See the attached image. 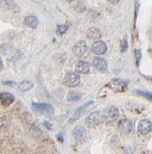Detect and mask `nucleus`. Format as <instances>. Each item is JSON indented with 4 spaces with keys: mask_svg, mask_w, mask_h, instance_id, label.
Masks as SVG:
<instances>
[{
    "mask_svg": "<svg viewBox=\"0 0 152 154\" xmlns=\"http://www.w3.org/2000/svg\"><path fill=\"white\" fill-rule=\"evenodd\" d=\"M25 24L32 29L36 28L38 25V19L35 16H28L25 19Z\"/></svg>",
    "mask_w": 152,
    "mask_h": 154,
    "instance_id": "nucleus-15",
    "label": "nucleus"
},
{
    "mask_svg": "<svg viewBox=\"0 0 152 154\" xmlns=\"http://www.w3.org/2000/svg\"><path fill=\"white\" fill-rule=\"evenodd\" d=\"M107 1H108L109 3L113 4V5H116V4H118L120 1H121V0H107Z\"/></svg>",
    "mask_w": 152,
    "mask_h": 154,
    "instance_id": "nucleus-21",
    "label": "nucleus"
},
{
    "mask_svg": "<svg viewBox=\"0 0 152 154\" xmlns=\"http://www.w3.org/2000/svg\"><path fill=\"white\" fill-rule=\"evenodd\" d=\"M33 108L35 112L47 116H52L55 112L53 106L46 103H33Z\"/></svg>",
    "mask_w": 152,
    "mask_h": 154,
    "instance_id": "nucleus-1",
    "label": "nucleus"
},
{
    "mask_svg": "<svg viewBox=\"0 0 152 154\" xmlns=\"http://www.w3.org/2000/svg\"><path fill=\"white\" fill-rule=\"evenodd\" d=\"M93 66L100 71H105L108 67L106 61L100 57H96L93 59Z\"/></svg>",
    "mask_w": 152,
    "mask_h": 154,
    "instance_id": "nucleus-11",
    "label": "nucleus"
},
{
    "mask_svg": "<svg viewBox=\"0 0 152 154\" xmlns=\"http://www.w3.org/2000/svg\"><path fill=\"white\" fill-rule=\"evenodd\" d=\"M2 66H3V63H2V60H1V58H0V70H1Z\"/></svg>",
    "mask_w": 152,
    "mask_h": 154,
    "instance_id": "nucleus-23",
    "label": "nucleus"
},
{
    "mask_svg": "<svg viewBox=\"0 0 152 154\" xmlns=\"http://www.w3.org/2000/svg\"><path fill=\"white\" fill-rule=\"evenodd\" d=\"M0 100L4 106H9L15 101V96L10 93H2L0 94Z\"/></svg>",
    "mask_w": 152,
    "mask_h": 154,
    "instance_id": "nucleus-12",
    "label": "nucleus"
},
{
    "mask_svg": "<svg viewBox=\"0 0 152 154\" xmlns=\"http://www.w3.org/2000/svg\"><path fill=\"white\" fill-rule=\"evenodd\" d=\"M127 48V44H126V40H123L122 42V51H125Z\"/></svg>",
    "mask_w": 152,
    "mask_h": 154,
    "instance_id": "nucleus-20",
    "label": "nucleus"
},
{
    "mask_svg": "<svg viewBox=\"0 0 152 154\" xmlns=\"http://www.w3.org/2000/svg\"><path fill=\"white\" fill-rule=\"evenodd\" d=\"M92 102H88L87 104H85V105H82V106H80L79 109L77 110H76L75 111V113H74L73 114V116H72V117L70 120H69V121L70 122H74V121H76V120H77L80 119V117L82 116V114H83L84 113V110H85V108L88 106V105H90Z\"/></svg>",
    "mask_w": 152,
    "mask_h": 154,
    "instance_id": "nucleus-13",
    "label": "nucleus"
},
{
    "mask_svg": "<svg viewBox=\"0 0 152 154\" xmlns=\"http://www.w3.org/2000/svg\"><path fill=\"white\" fill-rule=\"evenodd\" d=\"M104 120V117L101 114L100 112H94L90 114L88 117L85 119V122L86 124H88L90 126L92 125H98L100 123H101Z\"/></svg>",
    "mask_w": 152,
    "mask_h": 154,
    "instance_id": "nucleus-3",
    "label": "nucleus"
},
{
    "mask_svg": "<svg viewBox=\"0 0 152 154\" xmlns=\"http://www.w3.org/2000/svg\"><path fill=\"white\" fill-rule=\"evenodd\" d=\"M119 129L122 134H129L132 131V121L128 119H123L119 122Z\"/></svg>",
    "mask_w": 152,
    "mask_h": 154,
    "instance_id": "nucleus-9",
    "label": "nucleus"
},
{
    "mask_svg": "<svg viewBox=\"0 0 152 154\" xmlns=\"http://www.w3.org/2000/svg\"><path fill=\"white\" fill-rule=\"evenodd\" d=\"M151 121L149 120H142L138 124V131L142 135H146L151 131Z\"/></svg>",
    "mask_w": 152,
    "mask_h": 154,
    "instance_id": "nucleus-8",
    "label": "nucleus"
},
{
    "mask_svg": "<svg viewBox=\"0 0 152 154\" xmlns=\"http://www.w3.org/2000/svg\"><path fill=\"white\" fill-rule=\"evenodd\" d=\"M80 83V77L77 73H75V72H69L64 77V84L67 87L75 88L77 86H79Z\"/></svg>",
    "mask_w": 152,
    "mask_h": 154,
    "instance_id": "nucleus-2",
    "label": "nucleus"
},
{
    "mask_svg": "<svg viewBox=\"0 0 152 154\" xmlns=\"http://www.w3.org/2000/svg\"><path fill=\"white\" fill-rule=\"evenodd\" d=\"M119 115H120V113H119L118 108L115 107V106H111L106 110V112H105V114L103 115V117H104V120L112 122V121H115L118 119Z\"/></svg>",
    "mask_w": 152,
    "mask_h": 154,
    "instance_id": "nucleus-6",
    "label": "nucleus"
},
{
    "mask_svg": "<svg viewBox=\"0 0 152 154\" xmlns=\"http://www.w3.org/2000/svg\"><path fill=\"white\" fill-rule=\"evenodd\" d=\"M34 84L31 82V81H22V82L19 84V86H18V88H19L20 90H22V92H27V90H31L32 88H33Z\"/></svg>",
    "mask_w": 152,
    "mask_h": 154,
    "instance_id": "nucleus-16",
    "label": "nucleus"
},
{
    "mask_svg": "<svg viewBox=\"0 0 152 154\" xmlns=\"http://www.w3.org/2000/svg\"><path fill=\"white\" fill-rule=\"evenodd\" d=\"M140 93L144 94V96H147V97H148L149 100H151V93H142V92H140Z\"/></svg>",
    "mask_w": 152,
    "mask_h": 154,
    "instance_id": "nucleus-22",
    "label": "nucleus"
},
{
    "mask_svg": "<svg viewBox=\"0 0 152 154\" xmlns=\"http://www.w3.org/2000/svg\"><path fill=\"white\" fill-rule=\"evenodd\" d=\"M90 70V65L88 62L80 61L76 64V71L80 74H87Z\"/></svg>",
    "mask_w": 152,
    "mask_h": 154,
    "instance_id": "nucleus-10",
    "label": "nucleus"
},
{
    "mask_svg": "<svg viewBox=\"0 0 152 154\" xmlns=\"http://www.w3.org/2000/svg\"><path fill=\"white\" fill-rule=\"evenodd\" d=\"M91 50L93 53H95L96 55H103L107 50V46L101 40H97L93 43L91 47Z\"/></svg>",
    "mask_w": 152,
    "mask_h": 154,
    "instance_id": "nucleus-5",
    "label": "nucleus"
},
{
    "mask_svg": "<svg viewBox=\"0 0 152 154\" xmlns=\"http://www.w3.org/2000/svg\"><path fill=\"white\" fill-rule=\"evenodd\" d=\"M80 98V94H77L76 93H72L68 96V99L69 100H77V99Z\"/></svg>",
    "mask_w": 152,
    "mask_h": 154,
    "instance_id": "nucleus-19",
    "label": "nucleus"
},
{
    "mask_svg": "<svg viewBox=\"0 0 152 154\" xmlns=\"http://www.w3.org/2000/svg\"><path fill=\"white\" fill-rule=\"evenodd\" d=\"M87 37L92 40H99L101 37V33L98 28L91 27V28H89L88 31H87Z\"/></svg>",
    "mask_w": 152,
    "mask_h": 154,
    "instance_id": "nucleus-14",
    "label": "nucleus"
},
{
    "mask_svg": "<svg viewBox=\"0 0 152 154\" xmlns=\"http://www.w3.org/2000/svg\"><path fill=\"white\" fill-rule=\"evenodd\" d=\"M75 10L80 12V13H82L84 10H85V5L83 4V2H79L77 4V5L75 6Z\"/></svg>",
    "mask_w": 152,
    "mask_h": 154,
    "instance_id": "nucleus-18",
    "label": "nucleus"
},
{
    "mask_svg": "<svg viewBox=\"0 0 152 154\" xmlns=\"http://www.w3.org/2000/svg\"><path fill=\"white\" fill-rule=\"evenodd\" d=\"M67 2H73V1H75V0H66Z\"/></svg>",
    "mask_w": 152,
    "mask_h": 154,
    "instance_id": "nucleus-24",
    "label": "nucleus"
},
{
    "mask_svg": "<svg viewBox=\"0 0 152 154\" xmlns=\"http://www.w3.org/2000/svg\"><path fill=\"white\" fill-rule=\"evenodd\" d=\"M86 50H87V45L86 43L83 42V40L77 42L73 47V53L77 57H81L82 55H84Z\"/></svg>",
    "mask_w": 152,
    "mask_h": 154,
    "instance_id": "nucleus-7",
    "label": "nucleus"
},
{
    "mask_svg": "<svg viewBox=\"0 0 152 154\" xmlns=\"http://www.w3.org/2000/svg\"><path fill=\"white\" fill-rule=\"evenodd\" d=\"M86 130L83 126H76L73 130V137L77 142H83L86 139Z\"/></svg>",
    "mask_w": 152,
    "mask_h": 154,
    "instance_id": "nucleus-4",
    "label": "nucleus"
},
{
    "mask_svg": "<svg viewBox=\"0 0 152 154\" xmlns=\"http://www.w3.org/2000/svg\"><path fill=\"white\" fill-rule=\"evenodd\" d=\"M67 30H68L67 25H58L57 29V33L58 36H62L67 32Z\"/></svg>",
    "mask_w": 152,
    "mask_h": 154,
    "instance_id": "nucleus-17",
    "label": "nucleus"
}]
</instances>
